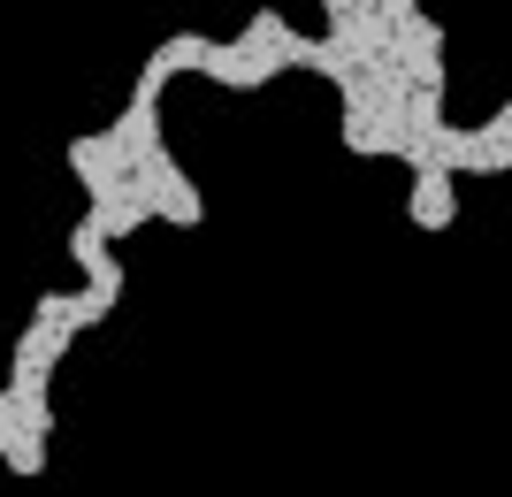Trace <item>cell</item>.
Masks as SVG:
<instances>
[]
</instances>
